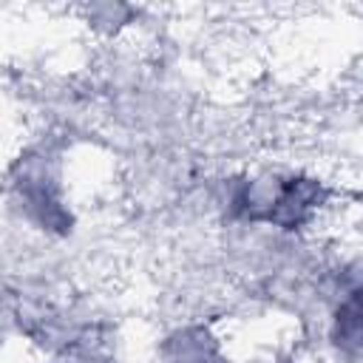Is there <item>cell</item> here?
I'll list each match as a JSON object with an SVG mask.
<instances>
[{"mask_svg":"<svg viewBox=\"0 0 363 363\" xmlns=\"http://www.w3.org/2000/svg\"><path fill=\"white\" fill-rule=\"evenodd\" d=\"M315 204L318 196L312 193V182L295 173H261L244 179L230 196V207L241 218L284 230L303 224Z\"/></svg>","mask_w":363,"mask_h":363,"instance_id":"cell-1","label":"cell"}]
</instances>
